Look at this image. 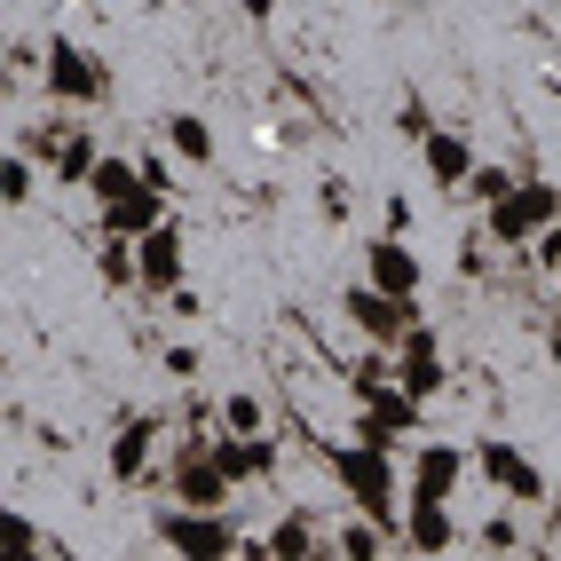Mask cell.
Wrapping results in <instances>:
<instances>
[{"label": "cell", "mask_w": 561, "mask_h": 561, "mask_svg": "<svg viewBox=\"0 0 561 561\" xmlns=\"http://www.w3.org/2000/svg\"><path fill=\"white\" fill-rule=\"evenodd\" d=\"M198 435H206L214 467L230 474L238 491H245V482H270V474H277V459H285V443H277V435H230V427H198Z\"/></svg>", "instance_id": "30bf717a"}, {"label": "cell", "mask_w": 561, "mask_h": 561, "mask_svg": "<svg viewBox=\"0 0 561 561\" xmlns=\"http://www.w3.org/2000/svg\"><path fill=\"white\" fill-rule=\"evenodd\" d=\"M64 135H71V127H56V119H48V127H32V135H24V151L41 159V167H56V151H64Z\"/></svg>", "instance_id": "d6a6232c"}, {"label": "cell", "mask_w": 561, "mask_h": 561, "mask_svg": "<svg viewBox=\"0 0 561 561\" xmlns=\"http://www.w3.org/2000/svg\"><path fill=\"white\" fill-rule=\"evenodd\" d=\"M159 364H167V380H182V388H191L198 371H206V356H198L191 341H167V348H159Z\"/></svg>", "instance_id": "4316f807"}, {"label": "cell", "mask_w": 561, "mask_h": 561, "mask_svg": "<svg viewBox=\"0 0 561 561\" xmlns=\"http://www.w3.org/2000/svg\"><path fill=\"white\" fill-rule=\"evenodd\" d=\"M159 435H167V420H159V411H127V420L111 427V443H103V467H111V482H142V474H151Z\"/></svg>", "instance_id": "8fae6325"}, {"label": "cell", "mask_w": 561, "mask_h": 561, "mask_svg": "<svg viewBox=\"0 0 561 561\" xmlns=\"http://www.w3.org/2000/svg\"><path fill=\"white\" fill-rule=\"evenodd\" d=\"M127 191H142V159L103 151V167H95V182H88V198H95V206H111V198H127Z\"/></svg>", "instance_id": "7402d4cb"}, {"label": "cell", "mask_w": 561, "mask_h": 561, "mask_svg": "<svg viewBox=\"0 0 561 561\" xmlns=\"http://www.w3.org/2000/svg\"><path fill=\"white\" fill-rule=\"evenodd\" d=\"M0 538H9L16 553H56V538H41V530H32L24 514H9V522H0Z\"/></svg>", "instance_id": "f1b7e54d"}, {"label": "cell", "mask_w": 561, "mask_h": 561, "mask_svg": "<svg viewBox=\"0 0 561 561\" xmlns=\"http://www.w3.org/2000/svg\"><path fill=\"white\" fill-rule=\"evenodd\" d=\"M388 546H396V538H388V530H380V522H371V514H348L341 530L324 538V553H341V561H380Z\"/></svg>", "instance_id": "ffe728a7"}, {"label": "cell", "mask_w": 561, "mask_h": 561, "mask_svg": "<svg viewBox=\"0 0 561 561\" xmlns=\"http://www.w3.org/2000/svg\"><path fill=\"white\" fill-rule=\"evenodd\" d=\"M32 198H41V159H32V151H9V159H0V206L24 214Z\"/></svg>", "instance_id": "44dd1931"}, {"label": "cell", "mask_w": 561, "mask_h": 561, "mask_svg": "<svg viewBox=\"0 0 561 561\" xmlns=\"http://www.w3.org/2000/svg\"><path fill=\"white\" fill-rule=\"evenodd\" d=\"M167 499H182V506H238V482L214 467L206 435L174 443V459H167Z\"/></svg>", "instance_id": "52a82bcc"}, {"label": "cell", "mask_w": 561, "mask_h": 561, "mask_svg": "<svg viewBox=\"0 0 561 561\" xmlns=\"http://www.w3.org/2000/svg\"><path fill=\"white\" fill-rule=\"evenodd\" d=\"M553 221H561V182L553 174H522L506 198L482 206V238L514 253V245H530L538 230H553Z\"/></svg>", "instance_id": "3957f363"}, {"label": "cell", "mask_w": 561, "mask_h": 561, "mask_svg": "<svg viewBox=\"0 0 561 561\" xmlns=\"http://www.w3.org/2000/svg\"><path fill=\"white\" fill-rule=\"evenodd\" d=\"M95 277L119 285V293H135V285H142V270H135V238H111V230H103V245H95Z\"/></svg>", "instance_id": "603a6c76"}, {"label": "cell", "mask_w": 561, "mask_h": 561, "mask_svg": "<svg viewBox=\"0 0 561 561\" xmlns=\"http://www.w3.org/2000/svg\"><path fill=\"white\" fill-rule=\"evenodd\" d=\"M142 182H151L159 198H182V174H174V159H159V151H142Z\"/></svg>", "instance_id": "f546056e"}, {"label": "cell", "mask_w": 561, "mask_h": 561, "mask_svg": "<svg viewBox=\"0 0 561 561\" xmlns=\"http://www.w3.org/2000/svg\"><path fill=\"white\" fill-rule=\"evenodd\" d=\"M403 553H451L459 546V522H451V499H411L403 491V530H396Z\"/></svg>", "instance_id": "4fadbf2b"}, {"label": "cell", "mask_w": 561, "mask_h": 561, "mask_svg": "<svg viewBox=\"0 0 561 561\" xmlns=\"http://www.w3.org/2000/svg\"><path fill=\"white\" fill-rule=\"evenodd\" d=\"M364 285H380V293H403V301H420L427 261H420V253H411V245L388 230V238H371V253H364Z\"/></svg>", "instance_id": "7c38bea8"}, {"label": "cell", "mask_w": 561, "mask_h": 561, "mask_svg": "<svg viewBox=\"0 0 561 561\" xmlns=\"http://www.w3.org/2000/svg\"><path fill=\"white\" fill-rule=\"evenodd\" d=\"M41 88H48L64 111H88V103H103V95H111V71H103V56H95V48H80V41H71V32H48Z\"/></svg>", "instance_id": "277c9868"}, {"label": "cell", "mask_w": 561, "mask_h": 561, "mask_svg": "<svg viewBox=\"0 0 561 561\" xmlns=\"http://www.w3.org/2000/svg\"><path fill=\"white\" fill-rule=\"evenodd\" d=\"M420 167H427V182H435V191H467V174H474V142L459 135V127H435L427 142H420Z\"/></svg>", "instance_id": "9a60e30c"}, {"label": "cell", "mask_w": 561, "mask_h": 561, "mask_svg": "<svg viewBox=\"0 0 561 561\" xmlns=\"http://www.w3.org/2000/svg\"><path fill=\"white\" fill-rule=\"evenodd\" d=\"M514 182H522L514 167H491V159H474V174H467V191H459V198H467V206H491V198H506V191H514Z\"/></svg>", "instance_id": "d4e9b609"}, {"label": "cell", "mask_w": 561, "mask_h": 561, "mask_svg": "<svg viewBox=\"0 0 561 561\" xmlns=\"http://www.w3.org/2000/svg\"><path fill=\"white\" fill-rule=\"evenodd\" d=\"M341 317H348V332L356 341H371V348H396L403 332H411V317H427L420 301H403V293H380V285H348L341 293Z\"/></svg>", "instance_id": "8992f818"}, {"label": "cell", "mask_w": 561, "mask_h": 561, "mask_svg": "<svg viewBox=\"0 0 561 561\" xmlns=\"http://www.w3.org/2000/svg\"><path fill=\"white\" fill-rule=\"evenodd\" d=\"M396 127H403V142H427V135H435V119H427V103H420V95H403Z\"/></svg>", "instance_id": "4dcf8cb0"}, {"label": "cell", "mask_w": 561, "mask_h": 561, "mask_svg": "<svg viewBox=\"0 0 561 561\" xmlns=\"http://www.w3.org/2000/svg\"><path fill=\"white\" fill-rule=\"evenodd\" d=\"M245 16H253V24H270V16H277V0H245Z\"/></svg>", "instance_id": "74e56055"}, {"label": "cell", "mask_w": 561, "mask_h": 561, "mask_svg": "<svg viewBox=\"0 0 561 561\" xmlns=\"http://www.w3.org/2000/svg\"><path fill=\"white\" fill-rule=\"evenodd\" d=\"M459 277H474V285L491 277V238H482V230H474V238H459Z\"/></svg>", "instance_id": "83f0119b"}, {"label": "cell", "mask_w": 561, "mask_h": 561, "mask_svg": "<svg viewBox=\"0 0 561 561\" xmlns=\"http://www.w3.org/2000/svg\"><path fill=\"white\" fill-rule=\"evenodd\" d=\"M443 332H435V317H411V332L396 341V388L403 396H420V403H435L443 396Z\"/></svg>", "instance_id": "ba28073f"}, {"label": "cell", "mask_w": 561, "mask_h": 561, "mask_svg": "<svg viewBox=\"0 0 561 561\" xmlns=\"http://www.w3.org/2000/svg\"><path fill=\"white\" fill-rule=\"evenodd\" d=\"M546 356H553V371H561V309H553V324H546Z\"/></svg>", "instance_id": "8d00e7d4"}, {"label": "cell", "mask_w": 561, "mask_h": 561, "mask_svg": "<svg viewBox=\"0 0 561 561\" xmlns=\"http://www.w3.org/2000/svg\"><path fill=\"white\" fill-rule=\"evenodd\" d=\"M317 214H324V221H348V182H341V174L317 182Z\"/></svg>", "instance_id": "1f68e13d"}, {"label": "cell", "mask_w": 561, "mask_h": 561, "mask_svg": "<svg viewBox=\"0 0 561 561\" xmlns=\"http://www.w3.org/2000/svg\"><path fill=\"white\" fill-rule=\"evenodd\" d=\"M167 214H174V198H159L151 182H142V191H127V198H111V206H95V221H103L111 238H151Z\"/></svg>", "instance_id": "2e32d148"}, {"label": "cell", "mask_w": 561, "mask_h": 561, "mask_svg": "<svg viewBox=\"0 0 561 561\" xmlns=\"http://www.w3.org/2000/svg\"><path fill=\"white\" fill-rule=\"evenodd\" d=\"M214 420L230 427V435H270V403H261L253 388H230V396H221V411H214Z\"/></svg>", "instance_id": "cb8c5ba5"}, {"label": "cell", "mask_w": 561, "mask_h": 561, "mask_svg": "<svg viewBox=\"0 0 561 561\" xmlns=\"http://www.w3.org/2000/svg\"><path fill=\"white\" fill-rule=\"evenodd\" d=\"M467 474H474L467 443H411V451H403V491L411 499H451Z\"/></svg>", "instance_id": "9c48e42d"}, {"label": "cell", "mask_w": 561, "mask_h": 561, "mask_svg": "<svg viewBox=\"0 0 561 561\" xmlns=\"http://www.w3.org/2000/svg\"><path fill=\"white\" fill-rule=\"evenodd\" d=\"M151 538L167 553H191V561H238V553H253V530H238L230 506H182V499L151 506Z\"/></svg>", "instance_id": "7a4b0ae2"}, {"label": "cell", "mask_w": 561, "mask_h": 561, "mask_svg": "<svg viewBox=\"0 0 561 561\" xmlns=\"http://www.w3.org/2000/svg\"><path fill=\"white\" fill-rule=\"evenodd\" d=\"M135 270H142V293H159V301L174 285H191V277H182V221L174 214L159 221L151 238H135Z\"/></svg>", "instance_id": "5bb4252c"}, {"label": "cell", "mask_w": 561, "mask_h": 561, "mask_svg": "<svg viewBox=\"0 0 561 561\" xmlns=\"http://www.w3.org/2000/svg\"><path fill=\"white\" fill-rule=\"evenodd\" d=\"M474 451V474L491 482V491L506 499V506H546L553 499V482L538 474V459L522 451V443H506V435H482V443H467Z\"/></svg>", "instance_id": "5b68a950"}, {"label": "cell", "mask_w": 561, "mask_h": 561, "mask_svg": "<svg viewBox=\"0 0 561 561\" xmlns=\"http://www.w3.org/2000/svg\"><path fill=\"white\" fill-rule=\"evenodd\" d=\"M474 546H482V553H522V530H514V514L499 506V514H491V522L474 530Z\"/></svg>", "instance_id": "484cf974"}, {"label": "cell", "mask_w": 561, "mask_h": 561, "mask_svg": "<svg viewBox=\"0 0 561 561\" xmlns=\"http://www.w3.org/2000/svg\"><path fill=\"white\" fill-rule=\"evenodd\" d=\"M159 135H167V151L182 167H214V119H206V111H167Z\"/></svg>", "instance_id": "ac0fdd59"}, {"label": "cell", "mask_w": 561, "mask_h": 561, "mask_svg": "<svg viewBox=\"0 0 561 561\" xmlns=\"http://www.w3.org/2000/svg\"><path fill=\"white\" fill-rule=\"evenodd\" d=\"M317 459H324V474L341 482V499L356 514H371L388 538L403 530V451H388V443H371V435H348V443H324Z\"/></svg>", "instance_id": "6da1fadb"}, {"label": "cell", "mask_w": 561, "mask_h": 561, "mask_svg": "<svg viewBox=\"0 0 561 561\" xmlns=\"http://www.w3.org/2000/svg\"><path fill=\"white\" fill-rule=\"evenodd\" d=\"M167 309H174V317H198L206 301H198V285H174V293H167Z\"/></svg>", "instance_id": "d590c367"}, {"label": "cell", "mask_w": 561, "mask_h": 561, "mask_svg": "<svg viewBox=\"0 0 561 561\" xmlns=\"http://www.w3.org/2000/svg\"><path fill=\"white\" fill-rule=\"evenodd\" d=\"M41 64H48V41H41V48H32V41H9V71H16V80H32Z\"/></svg>", "instance_id": "836d02e7"}, {"label": "cell", "mask_w": 561, "mask_h": 561, "mask_svg": "<svg viewBox=\"0 0 561 561\" xmlns=\"http://www.w3.org/2000/svg\"><path fill=\"white\" fill-rule=\"evenodd\" d=\"M95 167H103V142H95L88 127H71V135H64V151H56V191H88Z\"/></svg>", "instance_id": "d6986e66"}, {"label": "cell", "mask_w": 561, "mask_h": 561, "mask_svg": "<svg viewBox=\"0 0 561 561\" xmlns=\"http://www.w3.org/2000/svg\"><path fill=\"white\" fill-rule=\"evenodd\" d=\"M530 245H538V270H553V277H561V221H553V230H538Z\"/></svg>", "instance_id": "e575fe53"}, {"label": "cell", "mask_w": 561, "mask_h": 561, "mask_svg": "<svg viewBox=\"0 0 561 561\" xmlns=\"http://www.w3.org/2000/svg\"><path fill=\"white\" fill-rule=\"evenodd\" d=\"M253 553H277V561H309V553H324V530H317V514H309V506H293V514H277L270 530L253 538Z\"/></svg>", "instance_id": "e0dca14e"}]
</instances>
